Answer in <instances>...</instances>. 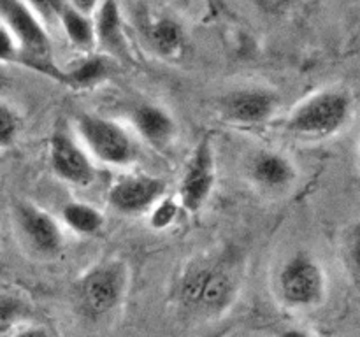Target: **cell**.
Segmentation results:
<instances>
[{
    "instance_id": "cell-10",
    "label": "cell",
    "mask_w": 360,
    "mask_h": 337,
    "mask_svg": "<svg viewBox=\"0 0 360 337\" xmlns=\"http://www.w3.org/2000/svg\"><path fill=\"white\" fill-rule=\"evenodd\" d=\"M280 109V97L269 88H239L224 95L220 114L238 126H259L269 121Z\"/></svg>"
},
{
    "instance_id": "cell-23",
    "label": "cell",
    "mask_w": 360,
    "mask_h": 337,
    "mask_svg": "<svg viewBox=\"0 0 360 337\" xmlns=\"http://www.w3.org/2000/svg\"><path fill=\"white\" fill-rule=\"evenodd\" d=\"M20 62V48L9 28L0 21V63Z\"/></svg>"
},
{
    "instance_id": "cell-20",
    "label": "cell",
    "mask_w": 360,
    "mask_h": 337,
    "mask_svg": "<svg viewBox=\"0 0 360 337\" xmlns=\"http://www.w3.org/2000/svg\"><path fill=\"white\" fill-rule=\"evenodd\" d=\"M179 206L178 200L172 199H160L153 206V209L150 211V223L153 228H158V230H164V228H169L171 225H174V221L178 220L179 216Z\"/></svg>"
},
{
    "instance_id": "cell-14",
    "label": "cell",
    "mask_w": 360,
    "mask_h": 337,
    "mask_svg": "<svg viewBox=\"0 0 360 337\" xmlns=\"http://www.w3.org/2000/svg\"><path fill=\"white\" fill-rule=\"evenodd\" d=\"M95 42L111 55L122 56L125 53V32L120 6L116 0H101L94 14Z\"/></svg>"
},
{
    "instance_id": "cell-7",
    "label": "cell",
    "mask_w": 360,
    "mask_h": 337,
    "mask_svg": "<svg viewBox=\"0 0 360 337\" xmlns=\"http://www.w3.org/2000/svg\"><path fill=\"white\" fill-rule=\"evenodd\" d=\"M13 221L18 237L34 255L53 258L63 249L62 225L42 207L32 202H18L13 207Z\"/></svg>"
},
{
    "instance_id": "cell-9",
    "label": "cell",
    "mask_w": 360,
    "mask_h": 337,
    "mask_svg": "<svg viewBox=\"0 0 360 337\" xmlns=\"http://www.w3.org/2000/svg\"><path fill=\"white\" fill-rule=\"evenodd\" d=\"M49 167L53 174L72 186H90L97 178L95 160L76 136L58 130L49 140Z\"/></svg>"
},
{
    "instance_id": "cell-19",
    "label": "cell",
    "mask_w": 360,
    "mask_h": 337,
    "mask_svg": "<svg viewBox=\"0 0 360 337\" xmlns=\"http://www.w3.org/2000/svg\"><path fill=\"white\" fill-rule=\"evenodd\" d=\"M21 121L16 109L0 100V150L14 146L20 136Z\"/></svg>"
},
{
    "instance_id": "cell-27",
    "label": "cell",
    "mask_w": 360,
    "mask_h": 337,
    "mask_svg": "<svg viewBox=\"0 0 360 337\" xmlns=\"http://www.w3.org/2000/svg\"><path fill=\"white\" fill-rule=\"evenodd\" d=\"M280 337H315L309 330L299 329V326H290V329H285L280 333Z\"/></svg>"
},
{
    "instance_id": "cell-28",
    "label": "cell",
    "mask_w": 360,
    "mask_h": 337,
    "mask_svg": "<svg viewBox=\"0 0 360 337\" xmlns=\"http://www.w3.org/2000/svg\"><path fill=\"white\" fill-rule=\"evenodd\" d=\"M359 157H360V153H359Z\"/></svg>"
},
{
    "instance_id": "cell-24",
    "label": "cell",
    "mask_w": 360,
    "mask_h": 337,
    "mask_svg": "<svg viewBox=\"0 0 360 337\" xmlns=\"http://www.w3.org/2000/svg\"><path fill=\"white\" fill-rule=\"evenodd\" d=\"M21 312V304L18 298L7 293H0V325L11 323L16 319Z\"/></svg>"
},
{
    "instance_id": "cell-2",
    "label": "cell",
    "mask_w": 360,
    "mask_h": 337,
    "mask_svg": "<svg viewBox=\"0 0 360 337\" xmlns=\"http://www.w3.org/2000/svg\"><path fill=\"white\" fill-rule=\"evenodd\" d=\"M0 21L13 34L23 65L65 84V70L60 69L53 58L48 28L25 0H0Z\"/></svg>"
},
{
    "instance_id": "cell-12",
    "label": "cell",
    "mask_w": 360,
    "mask_h": 337,
    "mask_svg": "<svg viewBox=\"0 0 360 337\" xmlns=\"http://www.w3.org/2000/svg\"><path fill=\"white\" fill-rule=\"evenodd\" d=\"M250 178L264 190H283L297 178V168L287 154L280 151H259L250 161Z\"/></svg>"
},
{
    "instance_id": "cell-13",
    "label": "cell",
    "mask_w": 360,
    "mask_h": 337,
    "mask_svg": "<svg viewBox=\"0 0 360 337\" xmlns=\"http://www.w3.org/2000/svg\"><path fill=\"white\" fill-rule=\"evenodd\" d=\"M132 126L137 136L157 150L171 146L176 137V121L167 109L157 104H141L132 111Z\"/></svg>"
},
{
    "instance_id": "cell-21",
    "label": "cell",
    "mask_w": 360,
    "mask_h": 337,
    "mask_svg": "<svg viewBox=\"0 0 360 337\" xmlns=\"http://www.w3.org/2000/svg\"><path fill=\"white\" fill-rule=\"evenodd\" d=\"M347 260L354 276L360 281V220L352 225L347 234Z\"/></svg>"
},
{
    "instance_id": "cell-1",
    "label": "cell",
    "mask_w": 360,
    "mask_h": 337,
    "mask_svg": "<svg viewBox=\"0 0 360 337\" xmlns=\"http://www.w3.org/2000/svg\"><path fill=\"white\" fill-rule=\"evenodd\" d=\"M239 284L241 274L232 256H199L181 270L174 295L190 315L218 318L234 305Z\"/></svg>"
},
{
    "instance_id": "cell-11",
    "label": "cell",
    "mask_w": 360,
    "mask_h": 337,
    "mask_svg": "<svg viewBox=\"0 0 360 337\" xmlns=\"http://www.w3.org/2000/svg\"><path fill=\"white\" fill-rule=\"evenodd\" d=\"M167 185L162 178L146 174L125 176L108 190V202L116 213L136 216L150 213L155 204L165 197Z\"/></svg>"
},
{
    "instance_id": "cell-17",
    "label": "cell",
    "mask_w": 360,
    "mask_h": 337,
    "mask_svg": "<svg viewBox=\"0 0 360 337\" xmlns=\"http://www.w3.org/2000/svg\"><path fill=\"white\" fill-rule=\"evenodd\" d=\"M148 41L153 46L155 51L164 58H178L183 53L185 35L174 20L160 18L148 28Z\"/></svg>"
},
{
    "instance_id": "cell-22",
    "label": "cell",
    "mask_w": 360,
    "mask_h": 337,
    "mask_svg": "<svg viewBox=\"0 0 360 337\" xmlns=\"http://www.w3.org/2000/svg\"><path fill=\"white\" fill-rule=\"evenodd\" d=\"M27 6L44 21V25L48 21L58 20L60 13L65 7V0H25Z\"/></svg>"
},
{
    "instance_id": "cell-18",
    "label": "cell",
    "mask_w": 360,
    "mask_h": 337,
    "mask_svg": "<svg viewBox=\"0 0 360 337\" xmlns=\"http://www.w3.org/2000/svg\"><path fill=\"white\" fill-rule=\"evenodd\" d=\"M108 60L104 56L88 55L86 58L81 60L76 67L65 72V84L74 88H91L105 79L108 76Z\"/></svg>"
},
{
    "instance_id": "cell-15",
    "label": "cell",
    "mask_w": 360,
    "mask_h": 337,
    "mask_svg": "<svg viewBox=\"0 0 360 337\" xmlns=\"http://www.w3.org/2000/svg\"><path fill=\"white\" fill-rule=\"evenodd\" d=\"M62 223L77 235H95L104 228L105 218L91 204L72 200L62 207Z\"/></svg>"
},
{
    "instance_id": "cell-25",
    "label": "cell",
    "mask_w": 360,
    "mask_h": 337,
    "mask_svg": "<svg viewBox=\"0 0 360 337\" xmlns=\"http://www.w3.org/2000/svg\"><path fill=\"white\" fill-rule=\"evenodd\" d=\"M67 6H70L72 9L79 11V13L86 14V16H94L97 7L101 6V0H69Z\"/></svg>"
},
{
    "instance_id": "cell-6",
    "label": "cell",
    "mask_w": 360,
    "mask_h": 337,
    "mask_svg": "<svg viewBox=\"0 0 360 337\" xmlns=\"http://www.w3.org/2000/svg\"><path fill=\"white\" fill-rule=\"evenodd\" d=\"M129 267L122 260H105L91 265L77 279L76 295L90 318L108 316L118 308L129 290Z\"/></svg>"
},
{
    "instance_id": "cell-4",
    "label": "cell",
    "mask_w": 360,
    "mask_h": 337,
    "mask_svg": "<svg viewBox=\"0 0 360 337\" xmlns=\"http://www.w3.org/2000/svg\"><path fill=\"white\" fill-rule=\"evenodd\" d=\"M327 276L322 263L308 251H295L276 274V297L292 311H309L326 300Z\"/></svg>"
},
{
    "instance_id": "cell-5",
    "label": "cell",
    "mask_w": 360,
    "mask_h": 337,
    "mask_svg": "<svg viewBox=\"0 0 360 337\" xmlns=\"http://www.w3.org/2000/svg\"><path fill=\"white\" fill-rule=\"evenodd\" d=\"M76 133L95 161L109 167H127L137 158L139 146L136 139L115 119L81 112L76 118Z\"/></svg>"
},
{
    "instance_id": "cell-26",
    "label": "cell",
    "mask_w": 360,
    "mask_h": 337,
    "mask_svg": "<svg viewBox=\"0 0 360 337\" xmlns=\"http://www.w3.org/2000/svg\"><path fill=\"white\" fill-rule=\"evenodd\" d=\"M13 337H53L51 332L44 326H27V329H21L20 332L14 333Z\"/></svg>"
},
{
    "instance_id": "cell-8",
    "label": "cell",
    "mask_w": 360,
    "mask_h": 337,
    "mask_svg": "<svg viewBox=\"0 0 360 337\" xmlns=\"http://www.w3.org/2000/svg\"><path fill=\"white\" fill-rule=\"evenodd\" d=\"M217 165L214 151L207 137L199 140L195 150L190 154L178 188V202L186 213H197L204 207L213 193L217 181Z\"/></svg>"
},
{
    "instance_id": "cell-3",
    "label": "cell",
    "mask_w": 360,
    "mask_h": 337,
    "mask_svg": "<svg viewBox=\"0 0 360 337\" xmlns=\"http://www.w3.org/2000/svg\"><path fill=\"white\" fill-rule=\"evenodd\" d=\"M350 93L340 88H323L299 102L285 119L290 133L306 139H326L345 128L350 121Z\"/></svg>"
},
{
    "instance_id": "cell-16",
    "label": "cell",
    "mask_w": 360,
    "mask_h": 337,
    "mask_svg": "<svg viewBox=\"0 0 360 337\" xmlns=\"http://www.w3.org/2000/svg\"><path fill=\"white\" fill-rule=\"evenodd\" d=\"M58 21L62 25L65 37L76 49L88 53L97 44L95 42L94 16H86V14L79 13V11L72 9L65 4V7L60 13Z\"/></svg>"
}]
</instances>
